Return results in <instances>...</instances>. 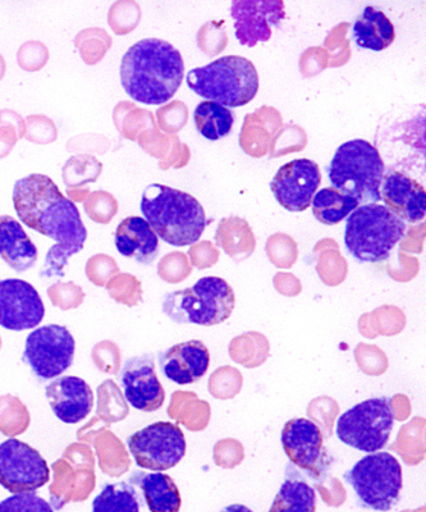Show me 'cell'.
Segmentation results:
<instances>
[{
    "instance_id": "obj_29",
    "label": "cell",
    "mask_w": 426,
    "mask_h": 512,
    "mask_svg": "<svg viewBox=\"0 0 426 512\" xmlns=\"http://www.w3.org/2000/svg\"><path fill=\"white\" fill-rule=\"evenodd\" d=\"M103 172V164L94 155L77 154L67 160L62 177L67 189H77L94 184Z\"/></svg>"
},
{
    "instance_id": "obj_28",
    "label": "cell",
    "mask_w": 426,
    "mask_h": 512,
    "mask_svg": "<svg viewBox=\"0 0 426 512\" xmlns=\"http://www.w3.org/2000/svg\"><path fill=\"white\" fill-rule=\"evenodd\" d=\"M93 512H140L136 489L125 482L108 484L93 501Z\"/></svg>"
},
{
    "instance_id": "obj_40",
    "label": "cell",
    "mask_w": 426,
    "mask_h": 512,
    "mask_svg": "<svg viewBox=\"0 0 426 512\" xmlns=\"http://www.w3.org/2000/svg\"><path fill=\"white\" fill-rule=\"evenodd\" d=\"M68 198L71 201H76V203H85L87 198H89L91 191L89 187H77V189H67Z\"/></svg>"
},
{
    "instance_id": "obj_4",
    "label": "cell",
    "mask_w": 426,
    "mask_h": 512,
    "mask_svg": "<svg viewBox=\"0 0 426 512\" xmlns=\"http://www.w3.org/2000/svg\"><path fill=\"white\" fill-rule=\"evenodd\" d=\"M187 85L196 95L227 108L244 107L259 91V73L245 57L227 56L187 73Z\"/></svg>"
},
{
    "instance_id": "obj_32",
    "label": "cell",
    "mask_w": 426,
    "mask_h": 512,
    "mask_svg": "<svg viewBox=\"0 0 426 512\" xmlns=\"http://www.w3.org/2000/svg\"><path fill=\"white\" fill-rule=\"evenodd\" d=\"M150 120L149 112L140 111L134 104L128 102L119 103L113 111V121L116 123L118 131L130 140H136L141 123Z\"/></svg>"
},
{
    "instance_id": "obj_21",
    "label": "cell",
    "mask_w": 426,
    "mask_h": 512,
    "mask_svg": "<svg viewBox=\"0 0 426 512\" xmlns=\"http://www.w3.org/2000/svg\"><path fill=\"white\" fill-rule=\"evenodd\" d=\"M118 253L141 264H151L159 255V237L141 217L123 219L116 231Z\"/></svg>"
},
{
    "instance_id": "obj_42",
    "label": "cell",
    "mask_w": 426,
    "mask_h": 512,
    "mask_svg": "<svg viewBox=\"0 0 426 512\" xmlns=\"http://www.w3.org/2000/svg\"><path fill=\"white\" fill-rule=\"evenodd\" d=\"M7 71V63L6 59L0 54V80L3 79L4 75H6Z\"/></svg>"
},
{
    "instance_id": "obj_10",
    "label": "cell",
    "mask_w": 426,
    "mask_h": 512,
    "mask_svg": "<svg viewBox=\"0 0 426 512\" xmlns=\"http://www.w3.org/2000/svg\"><path fill=\"white\" fill-rule=\"evenodd\" d=\"M76 341L67 327L48 324L27 336L22 360L40 379H53L70 369L75 359Z\"/></svg>"
},
{
    "instance_id": "obj_26",
    "label": "cell",
    "mask_w": 426,
    "mask_h": 512,
    "mask_svg": "<svg viewBox=\"0 0 426 512\" xmlns=\"http://www.w3.org/2000/svg\"><path fill=\"white\" fill-rule=\"evenodd\" d=\"M359 201L351 196L343 195L333 187L316 192L311 207L316 219L327 226H334L346 219L355 209L359 208Z\"/></svg>"
},
{
    "instance_id": "obj_14",
    "label": "cell",
    "mask_w": 426,
    "mask_h": 512,
    "mask_svg": "<svg viewBox=\"0 0 426 512\" xmlns=\"http://www.w3.org/2000/svg\"><path fill=\"white\" fill-rule=\"evenodd\" d=\"M322 182L318 164L310 159H295L283 164L270 182L274 198L288 212H304L311 205Z\"/></svg>"
},
{
    "instance_id": "obj_31",
    "label": "cell",
    "mask_w": 426,
    "mask_h": 512,
    "mask_svg": "<svg viewBox=\"0 0 426 512\" xmlns=\"http://www.w3.org/2000/svg\"><path fill=\"white\" fill-rule=\"evenodd\" d=\"M141 9L131 0H119L113 4L108 13L109 26L117 35H127L139 25Z\"/></svg>"
},
{
    "instance_id": "obj_22",
    "label": "cell",
    "mask_w": 426,
    "mask_h": 512,
    "mask_svg": "<svg viewBox=\"0 0 426 512\" xmlns=\"http://www.w3.org/2000/svg\"><path fill=\"white\" fill-rule=\"evenodd\" d=\"M0 256L17 273H24L38 262V248L11 216H0Z\"/></svg>"
},
{
    "instance_id": "obj_41",
    "label": "cell",
    "mask_w": 426,
    "mask_h": 512,
    "mask_svg": "<svg viewBox=\"0 0 426 512\" xmlns=\"http://www.w3.org/2000/svg\"><path fill=\"white\" fill-rule=\"evenodd\" d=\"M221 512H254V511L249 509V507H247L245 505L235 504V505L227 506L226 509H223Z\"/></svg>"
},
{
    "instance_id": "obj_2",
    "label": "cell",
    "mask_w": 426,
    "mask_h": 512,
    "mask_svg": "<svg viewBox=\"0 0 426 512\" xmlns=\"http://www.w3.org/2000/svg\"><path fill=\"white\" fill-rule=\"evenodd\" d=\"M183 79L182 54L169 41L157 38L137 41L122 58V86L137 103L166 104L181 88Z\"/></svg>"
},
{
    "instance_id": "obj_27",
    "label": "cell",
    "mask_w": 426,
    "mask_h": 512,
    "mask_svg": "<svg viewBox=\"0 0 426 512\" xmlns=\"http://www.w3.org/2000/svg\"><path fill=\"white\" fill-rule=\"evenodd\" d=\"M194 120L196 128L205 139L218 141L229 135L235 116L231 109L205 100L196 107Z\"/></svg>"
},
{
    "instance_id": "obj_39",
    "label": "cell",
    "mask_w": 426,
    "mask_h": 512,
    "mask_svg": "<svg viewBox=\"0 0 426 512\" xmlns=\"http://www.w3.org/2000/svg\"><path fill=\"white\" fill-rule=\"evenodd\" d=\"M0 126L15 127L20 139L25 137V118H22L17 112L11 111V109L0 111Z\"/></svg>"
},
{
    "instance_id": "obj_25",
    "label": "cell",
    "mask_w": 426,
    "mask_h": 512,
    "mask_svg": "<svg viewBox=\"0 0 426 512\" xmlns=\"http://www.w3.org/2000/svg\"><path fill=\"white\" fill-rule=\"evenodd\" d=\"M316 493L304 479L290 475L284 480L268 512H315Z\"/></svg>"
},
{
    "instance_id": "obj_19",
    "label": "cell",
    "mask_w": 426,
    "mask_h": 512,
    "mask_svg": "<svg viewBox=\"0 0 426 512\" xmlns=\"http://www.w3.org/2000/svg\"><path fill=\"white\" fill-rule=\"evenodd\" d=\"M160 369L169 381L177 384L199 382L210 367V352L203 342H181L159 355Z\"/></svg>"
},
{
    "instance_id": "obj_20",
    "label": "cell",
    "mask_w": 426,
    "mask_h": 512,
    "mask_svg": "<svg viewBox=\"0 0 426 512\" xmlns=\"http://www.w3.org/2000/svg\"><path fill=\"white\" fill-rule=\"evenodd\" d=\"M380 196L386 207L403 222L423 221L426 213V192L424 186L411 177L392 171L384 176Z\"/></svg>"
},
{
    "instance_id": "obj_23",
    "label": "cell",
    "mask_w": 426,
    "mask_h": 512,
    "mask_svg": "<svg viewBox=\"0 0 426 512\" xmlns=\"http://www.w3.org/2000/svg\"><path fill=\"white\" fill-rule=\"evenodd\" d=\"M352 34L357 47L382 52L395 43L396 30L384 12L375 7H366L357 18Z\"/></svg>"
},
{
    "instance_id": "obj_16",
    "label": "cell",
    "mask_w": 426,
    "mask_h": 512,
    "mask_svg": "<svg viewBox=\"0 0 426 512\" xmlns=\"http://www.w3.org/2000/svg\"><path fill=\"white\" fill-rule=\"evenodd\" d=\"M231 16L241 45L254 48L272 38L273 27L286 18L282 0H233Z\"/></svg>"
},
{
    "instance_id": "obj_15",
    "label": "cell",
    "mask_w": 426,
    "mask_h": 512,
    "mask_svg": "<svg viewBox=\"0 0 426 512\" xmlns=\"http://www.w3.org/2000/svg\"><path fill=\"white\" fill-rule=\"evenodd\" d=\"M45 317L43 299L31 283L0 280V326L21 332L38 327Z\"/></svg>"
},
{
    "instance_id": "obj_36",
    "label": "cell",
    "mask_w": 426,
    "mask_h": 512,
    "mask_svg": "<svg viewBox=\"0 0 426 512\" xmlns=\"http://www.w3.org/2000/svg\"><path fill=\"white\" fill-rule=\"evenodd\" d=\"M0 512H54L53 507L34 492L20 493L0 502Z\"/></svg>"
},
{
    "instance_id": "obj_38",
    "label": "cell",
    "mask_w": 426,
    "mask_h": 512,
    "mask_svg": "<svg viewBox=\"0 0 426 512\" xmlns=\"http://www.w3.org/2000/svg\"><path fill=\"white\" fill-rule=\"evenodd\" d=\"M18 140H20V135L15 127L0 126V159L8 157Z\"/></svg>"
},
{
    "instance_id": "obj_17",
    "label": "cell",
    "mask_w": 426,
    "mask_h": 512,
    "mask_svg": "<svg viewBox=\"0 0 426 512\" xmlns=\"http://www.w3.org/2000/svg\"><path fill=\"white\" fill-rule=\"evenodd\" d=\"M121 386L132 408L153 413L162 409L166 391L155 372L151 356L141 355L128 359L121 372Z\"/></svg>"
},
{
    "instance_id": "obj_24",
    "label": "cell",
    "mask_w": 426,
    "mask_h": 512,
    "mask_svg": "<svg viewBox=\"0 0 426 512\" xmlns=\"http://www.w3.org/2000/svg\"><path fill=\"white\" fill-rule=\"evenodd\" d=\"M134 479L144 493L150 512H180V489L169 475L160 472L137 473Z\"/></svg>"
},
{
    "instance_id": "obj_33",
    "label": "cell",
    "mask_w": 426,
    "mask_h": 512,
    "mask_svg": "<svg viewBox=\"0 0 426 512\" xmlns=\"http://www.w3.org/2000/svg\"><path fill=\"white\" fill-rule=\"evenodd\" d=\"M87 216L99 224H109L118 213V201L111 192L98 190L91 192L84 203Z\"/></svg>"
},
{
    "instance_id": "obj_9",
    "label": "cell",
    "mask_w": 426,
    "mask_h": 512,
    "mask_svg": "<svg viewBox=\"0 0 426 512\" xmlns=\"http://www.w3.org/2000/svg\"><path fill=\"white\" fill-rule=\"evenodd\" d=\"M395 418V409L388 397L365 400L338 418V440L355 450L374 454L387 446Z\"/></svg>"
},
{
    "instance_id": "obj_1",
    "label": "cell",
    "mask_w": 426,
    "mask_h": 512,
    "mask_svg": "<svg viewBox=\"0 0 426 512\" xmlns=\"http://www.w3.org/2000/svg\"><path fill=\"white\" fill-rule=\"evenodd\" d=\"M13 204L22 223L57 242L68 254L85 248L87 230L75 203L47 175L32 173L18 180Z\"/></svg>"
},
{
    "instance_id": "obj_37",
    "label": "cell",
    "mask_w": 426,
    "mask_h": 512,
    "mask_svg": "<svg viewBox=\"0 0 426 512\" xmlns=\"http://www.w3.org/2000/svg\"><path fill=\"white\" fill-rule=\"evenodd\" d=\"M111 141L107 137L98 134H87L73 137L67 144L68 152L80 154H100L108 152Z\"/></svg>"
},
{
    "instance_id": "obj_12",
    "label": "cell",
    "mask_w": 426,
    "mask_h": 512,
    "mask_svg": "<svg viewBox=\"0 0 426 512\" xmlns=\"http://www.w3.org/2000/svg\"><path fill=\"white\" fill-rule=\"evenodd\" d=\"M49 479V466L38 450L16 438L0 443V486L8 492H35Z\"/></svg>"
},
{
    "instance_id": "obj_7",
    "label": "cell",
    "mask_w": 426,
    "mask_h": 512,
    "mask_svg": "<svg viewBox=\"0 0 426 512\" xmlns=\"http://www.w3.org/2000/svg\"><path fill=\"white\" fill-rule=\"evenodd\" d=\"M232 287L221 277L201 278L186 290L174 291L163 301V313L178 324L212 327L226 322L235 310Z\"/></svg>"
},
{
    "instance_id": "obj_34",
    "label": "cell",
    "mask_w": 426,
    "mask_h": 512,
    "mask_svg": "<svg viewBox=\"0 0 426 512\" xmlns=\"http://www.w3.org/2000/svg\"><path fill=\"white\" fill-rule=\"evenodd\" d=\"M25 139L30 143L48 145L58 139V128L47 116L34 114L25 118Z\"/></svg>"
},
{
    "instance_id": "obj_3",
    "label": "cell",
    "mask_w": 426,
    "mask_h": 512,
    "mask_svg": "<svg viewBox=\"0 0 426 512\" xmlns=\"http://www.w3.org/2000/svg\"><path fill=\"white\" fill-rule=\"evenodd\" d=\"M141 212L160 239L178 248L198 242L208 226L200 201L189 192L167 185L146 187L141 198Z\"/></svg>"
},
{
    "instance_id": "obj_11",
    "label": "cell",
    "mask_w": 426,
    "mask_h": 512,
    "mask_svg": "<svg viewBox=\"0 0 426 512\" xmlns=\"http://www.w3.org/2000/svg\"><path fill=\"white\" fill-rule=\"evenodd\" d=\"M127 445L136 464L153 472L174 468L187 451L185 434L171 422L148 425L128 437Z\"/></svg>"
},
{
    "instance_id": "obj_8",
    "label": "cell",
    "mask_w": 426,
    "mask_h": 512,
    "mask_svg": "<svg viewBox=\"0 0 426 512\" xmlns=\"http://www.w3.org/2000/svg\"><path fill=\"white\" fill-rule=\"evenodd\" d=\"M345 479L368 509L387 512L400 502L402 466L389 452L379 451L363 457L348 470Z\"/></svg>"
},
{
    "instance_id": "obj_30",
    "label": "cell",
    "mask_w": 426,
    "mask_h": 512,
    "mask_svg": "<svg viewBox=\"0 0 426 512\" xmlns=\"http://www.w3.org/2000/svg\"><path fill=\"white\" fill-rule=\"evenodd\" d=\"M112 44V36L100 27L82 30L75 38V47L79 49L82 61L89 66L102 62L105 54L112 48Z\"/></svg>"
},
{
    "instance_id": "obj_13",
    "label": "cell",
    "mask_w": 426,
    "mask_h": 512,
    "mask_svg": "<svg viewBox=\"0 0 426 512\" xmlns=\"http://www.w3.org/2000/svg\"><path fill=\"white\" fill-rule=\"evenodd\" d=\"M281 442L293 465L305 470L311 477H322L329 461L318 424L306 418L291 419L284 425Z\"/></svg>"
},
{
    "instance_id": "obj_5",
    "label": "cell",
    "mask_w": 426,
    "mask_h": 512,
    "mask_svg": "<svg viewBox=\"0 0 426 512\" xmlns=\"http://www.w3.org/2000/svg\"><path fill=\"white\" fill-rule=\"evenodd\" d=\"M328 176L333 189L341 194L360 204H377L382 200L380 186L386 176V164L373 144L355 139L337 149Z\"/></svg>"
},
{
    "instance_id": "obj_35",
    "label": "cell",
    "mask_w": 426,
    "mask_h": 512,
    "mask_svg": "<svg viewBox=\"0 0 426 512\" xmlns=\"http://www.w3.org/2000/svg\"><path fill=\"white\" fill-rule=\"evenodd\" d=\"M49 61V50L38 40L27 41L17 52L18 66L26 72L43 70Z\"/></svg>"
},
{
    "instance_id": "obj_6",
    "label": "cell",
    "mask_w": 426,
    "mask_h": 512,
    "mask_svg": "<svg viewBox=\"0 0 426 512\" xmlns=\"http://www.w3.org/2000/svg\"><path fill=\"white\" fill-rule=\"evenodd\" d=\"M406 230V223L386 205L365 204L347 217L345 245L361 263H382L389 259Z\"/></svg>"
},
{
    "instance_id": "obj_18",
    "label": "cell",
    "mask_w": 426,
    "mask_h": 512,
    "mask_svg": "<svg viewBox=\"0 0 426 512\" xmlns=\"http://www.w3.org/2000/svg\"><path fill=\"white\" fill-rule=\"evenodd\" d=\"M50 408L61 422L77 424L91 413L94 406V392L84 379L61 377L45 387Z\"/></svg>"
}]
</instances>
